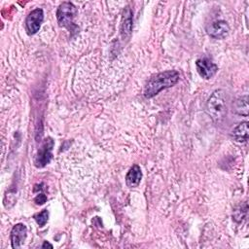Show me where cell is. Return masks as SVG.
I'll use <instances>...</instances> for the list:
<instances>
[{"label": "cell", "mask_w": 249, "mask_h": 249, "mask_svg": "<svg viewBox=\"0 0 249 249\" xmlns=\"http://www.w3.org/2000/svg\"><path fill=\"white\" fill-rule=\"evenodd\" d=\"M179 72L176 70H168L164 72H160L155 76H153L147 83L144 95L147 98H151L158 94L164 89L173 87L179 81Z\"/></svg>", "instance_id": "1"}, {"label": "cell", "mask_w": 249, "mask_h": 249, "mask_svg": "<svg viewBox=\"0 0 249 249\" xmlns=\"http://www.w3.org/2000/svg\"><path fill=\"white\" fill-rule=\"evenodd\" d=\"M206 112L215 123L224 119L227 113V98L224 90L217 89L211 94L206 103Z\"/></svg>", "instance_id": "2"}, {"label": "cell", "mask_w": 249, "mask_h": 249, "mask_svg": "<svg viewBox=\"0 0 249 249\" xmlns=\"http://www.w3.org/2000/svg\"><path fill=\"white\" fill-rule=\"evenodd\" d=\"M77 15V8L71 2L61 3L56 11L57 21L60 26L68 27L73 24V19Z\"/></svg>", "instance_id": "3"}, {"label": "cell", "mask_w": 249, "mask_h": 249, "mask_svg": "<svg viewBox=\"0 0 249 249\" xmlns=\"http://www.w3.org/2000/svg\"><path fill=\"white\" fill-rule=\"evenodd\" d=\"M53 145H54V142L51 137H48L47 139H45V141L43 142L42 146L39 148L36 155V159H35L36 166L44 167L51 161L53 158L52 151H53Z\"/></svg>", "instance_id": "4"}, {"label": "cell", "mask_w": 249, "mask_h": 249, "mask_svg": "<svg viewBox=\"0 0 249 249\" xmlns=\"http://www.w3.org/2000/svg\"><path fill=\"white\" fill-rule=\"evenodd\" d=\"M43 19H44V13L42 9L37 8L31 11L25 20L27 33L32 35V34H35L37 31H39Z\"/></svg>", "instance_id": "5"}, {"label": "cell", "mask_w": 249, "mask_h": 249, "mask_svg": "<svg viewBox=\"0 0 249 249\" xmlns=\"http://www.w3.org/2000/svg\"><path fill=\"white\" fill-rule=\"evenodd\" d=\"M206 32L214 39H224L230 32V26L224 20H216L206 26Z\"/></svg>", "instance_id": "6"}, {"label": "cell", "mask_w": 249, "mask_h": 249, "mask_svg": "<svg viewBox=\"0 0 249 249\" xmlns=\"http://www.w3.org/2000/svg\"><path fill=\"white\" fill-rule=\"evenodd\" d=\"M196 66L198 74L204 79L212 78L218 71V66L206 57L197 59L196 62Z\"/></svg>", "instance_id": "7"}, {"label": "cell", "mask_w": 249, "mask_h": 249, "mask_svg": "<svg viewBox=\"0 0 249 249\" xmlns=\"http://www.w3.org/2000/svg\"><path fill=\"white\" fill-rule=\"evenodd\" d=\"M27 234V228L23 224H17L11 231V243L14 249L20 248Z\"/></svg>", "instance_id": "8"}, {"label": "cell", "mask_w": 249, "mask_h": 249, "mask_svg": "<svg viewBox=\"0 0 249 249\" xmlns=\"http://www.w3.org/2000/svg\"><path fill=\"white\" fill-rule=\"evenodd\" d=\"M142 178V172L139 167V165L134 164L130 167L128 170L126 176H125V184L129 188H135L140 184Z\"/></svg>", "instance_id": "9"}, {"label": "cell", "mask_w": 249, "mask_h": 249, "mask_svg": "<svg viewBox=\"0 0 249 249\" xmlns=\"http://www.w3.org/2000/svg\"><path fill=\"white\" fill-rule=\"evenodd\" d=\"M132 28V12L129 7H126L123 13L121 33L123 37H128L131 33Z\"/></svg>", "instance_id": "10"}, {"label": "cell", "mask_w": 249, "mask_h": 249, "mask_svg": "<svg viewBox=\"0 0 249 249\" xmlns=\"http://www.w3.org/2000/svg\"><path fill=\"white\" fill-rule=\"evenodd\" d=\"M233 139L237 142H245L248 139V123H240L231 133Z\"/></svg>", "instance_id": "11"}, {"label": "cell", "mask_w": 249, "mask_h": 249, "mask_svg": "<svg viewBox=\"0 0 249 249\" xmlns=\"http://www.w3.org/2000/svg\"><path fill=\"white\" fill-rule=\"evenodd\" d=\"M235 111L239 115H243L245 117L248 115V96L247 95L242 96L241 98H238L236 100Z\"/></svg>", "instance_id": "12"}, {"label": "cell", "mask_w": 249, "mask_h": 249, "mask_svg": "<svg viewBox=\"0 0 249 249\" xmlns=\"http://www.w3.org/2000/svg\"><path fill=\"white\" fill-rule=\"evenodd\" d=\"M34 218H35V221L37 222V224H38L39 226L43 227V226H45V224L48 222L49 212H48L46 209H44V210H42L40 213H37V214L34 216Z\"/></svg>", "instance_id": "13"}, {"label": "cell", "mask_w": 249, "mask_h": 249, "mask_svg": "<svg viewBox=\"0 0 249 249\" xmlns=\"http://www.w3.org/2000/svg\"><path fill=\"white\" fill-rule=\"evenodd\" d=\"M35 202L37 203V204H44L45 202H46V200H47V196L44 195V194H40V195H38L36 197H35Z\"/></svg>", "instance_id": "14"}, {"label": "cell", "mask_w": 249, "mask_h": 249, "mask_svg": "<svg viewBox=\"0 0 249 249\" xmlns=\"http://www.w3.org/2000/svg\"><path fill=\"white\" fill-rule=\"evenodd\" d=\"M45 247H50V248H53V245H52V244H50L49 242L45 241V242H44V244L42 245V248H45Z\"/></svg>", "instance_id": "15"}]
</instances>
